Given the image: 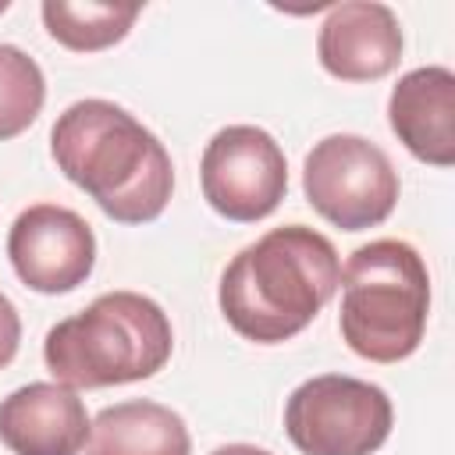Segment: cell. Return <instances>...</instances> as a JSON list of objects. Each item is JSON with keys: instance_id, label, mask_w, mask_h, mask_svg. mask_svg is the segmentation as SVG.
<instances>
[{"instance_id": "obj_1", "label": "cell", "mask_w": 455, "mask_h": 455, "mask_svg": "<svg viewBox=\"0 0 455 455\" xmlns=\"http://www.w3.org/2000/svg\"><path fill=\"white\" fill-rule=\"evenodd\" d=\"M50 149L64 178L121 224L156 220L171 199L174 167L164 142L110 100L71 103L50 132Z\"/></svg>"}, {"instance_id": "obj_2", "label": "cell", "mask_w": 455, "mask_h": 455, "mask_svg": "<svg viewBox=\"0 0 455 455\" xmlns=\"http://www.w3.org/2000/svg\"><path fill=\"white\" fill-rule=\"evenodd\" d=\"M341 263L320 231L284 224L245 245L220 277V313L249 341L277 345L313 323L334 299Z\"/></svg>"}, {"instance_id": "obj_3", "label": "cell", "mask_w": 455, "mask_h": 455, "mask_svg": "<svg viewBox=\"0 0 455 455\" xmlns=\"http://www.w3.org/2000/svg\"><path fill=\"white\" fill-rule=\"evenodd\" d=\"M167 313L139 291H107L82 313L50 327L43 359L57 384L110 387L146 380L171 359Z\"/></svg>"}, {"instance_id": "obj_4", "label": "cell", "mask_w": 455, "mask_h": 455, "mask_svg": "<svg viewBox=\"0 0 455 455\" xmlns=\"http://www.w3.org/2000/svg\"><path fill=\"white\" fill-rule=\"evenodd\" d=\"M341 338L370 363L409 359L427 331L430 274L423 256L398 238L359 245L341 274Z\"/></svg>"}, {"instance_id": "obj_5", "label": "cell", "mask_w": 455, "mask_h": 455, "mask_svg": "<svg viewBox=\"0 0 455 455\" xmlns=\"http://www.w3.org/2000/svg\"><path fill=\"white\" fill-rule=\"evenodd\" d=\"M391 419L387 391L345 373L302 380L284 405V430L302 455H373Z\"/></svg>"}, {"instance_id": "obj_6", "label": "cell", "mask_w": 455, "mask_h": 455, "mask_svg": "<svg viewBox=\"0 0 455 455\" xmlns=\"http://www.w3.org/2000/svg\"><path fill=\"white\" fill-rule=\"evenodd\" d=\"M309 206L341 231L377 228L398 203V171L387 153L363 135L320 139L302 167Z\"/></svg>"}, {"instance_id": "obj_7", "label": "cell", "mask_w": 455, "mask_h": 455, "mask_svg": "<svg viewBox=\"0 0 455 455\" xmlns=\"http://www.w3.org/2000/svg\"><path fill=\"white\" fill-rule=\"evenodd\" d=\"M206 203L238 224L270 217L288 192V164L277 139L256 124L220 128L199 164Z\"/></svg>"}, {"instance_id": "obj_8", "label": "cell", "mask_w": 455, "mask_h": 455, "mask_svg": "<svg viewBox=\"0 0 455 455\" xmlns=\"http://www.w3.org/2000/svg\"><path fill=\"white\" fill-rule=\"evenodd\" d=\"M7 256L25 288L64 295L85 284L96 263L92 228L68 206L36 203L18 213L7 235Z\"/></svg>"}, {"instance_id": "obj_9", "label": "cell", "mask_w": 455, "mask_h": 455, "mask_svg": "<svg viewBox=\"0 0 455 455\" xmlns=\"http://www.w3.org/2000/svg\"><path fill=\"white\" fill-rule=\"evenodd\" d=\"M316 53L327 75L341 82H373L398 68L402 28L387 4L352 0L327 11L316 39Z\"/></svg>"}, {"instance_id": "obj_10", "label": "cell", "mask_w": 455, "mask_h": 455, "mask_svg": "<svg viewBox=\"0 0 455 455\" xmlns=\"http://www.w3.org/2000/svg\"><path fill=\"white\" fill-rule=\"evenodd\" d=\"M0 441L14 455H78L89 441L85 402L68 384H25L0 402Z\"/></svg>"}, {"instance_id": "obj_11", "label": "cell", "mask_w": 455, "mask_h": 455, "mask_svg": "<svg viewBox=\"0 0 455 455\" xmlns=\"http://www.w3.org/2000/svg\"><path fill=\"white\" fill-rule=\"evenodd\" d=\"M387 121L398 142L423 164H455V75L441 64L398 78L387 100Z\"/></svg>"}, {"instance_id": "obj_12", "label": "cell", "mask_w": 455, "mask_h": 455, "mask_svg": "<svg viewBox=\"0 0 455 455\" xmlns=\"http://www.w3.org/2000/svg\"><path fill=\"white\" fill-rule=\"evenodd\" d=\"M185 419L160 402H117L89 423L85 455H188Z\"/></svg>"}, {"instance_id": "obj_13", "label": "cell", "mask_w": 455, "mask_h": 455, "mask_svg": "<svg viewBox=\"0 0 455 455\" xmlns=\"http://www.w3.org/2000/svg\"><path fill=\"white\" fill-rule=\"evenodd\" d=\"M135 18H139L135 4H96V0H85V4L46 0L43 4L46 32L75 53H92V50H107L121 43L128 28L135 25Z\"/></svg>"}, {"instance_id": "obj_14", "label": "cell", "mask_w": 455, "mask_h": 455, "mask_svg": "<svg viewBox=\"0 0 455 455\" xmlns=\"http://www.w3.org/2000/svg\"><path fill=\"white\" fill-rule=\"evenodd\" d=\"M46 100V82L39 64L11 46L0 43V142L21 135L43 110Z\"/></svg>"}, {"instance_id": "obj_15", "label": "cell", "mask_w": 455, "mask_h": 455, "mask_svg": "<svg viewBox=\"0 0 455 455\" xmlns=\"http://www.w3.org/2000/svg\"><path fill=\"white\" fill-rule=\"evenodd\" d=\"M18 341H21V320H18V309H14V302L0 291V370L14 359Z\"/></svg>"}, {"instance_id": "obj_16", "label": "cell", "mask_w": 455, "mask_h": 455, "mask_svg": "<svg viewBox=\"0 0 455 455\" xmlns=\"http://www.w3.org/2000/svg\"><path fill=\"white\" fill-rule=\"evenodd\" d=\"M213 455H270V451H263V448H256V444H224V448H217Z\"/></svg>"}]
</instances>
